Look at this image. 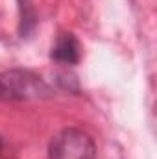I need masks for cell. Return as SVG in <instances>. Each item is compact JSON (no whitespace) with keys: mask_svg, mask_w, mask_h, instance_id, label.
I'll return each mask as SVG.
<instances>
[{"mask_svg":"<svg viewBox=\"0 0 157 159\" xmlns=\"http://www.w3.org/2000/svg\"><path fill=\"white\" fill-rule=\"evenodd\" d=\"M50 159H96L92 137L78 128H65L48 144Z\"/></svg>","mask_w":157,"mask_h":159,"instance_id":"1","label":"cell"},{"mask_svg":"<svg viewBox=\"0 0 157 159\" xmlns=\"http://www.w3.org/2000/svg\"><path fill=\"white\" fill-rule=\"evenodd\" d=\"M4 81L11 100L17 98H28V96H37L41 93L46 91V87L43 85L41 78L30 74V72H22V70H11L6 72L4 76H0Z\"/></svg>","mask_w":157,"mask_h":159,"instance_id":"2","label":"cell"},{"mask_svg":"<svg viewBox=\"0 0 157 159\" xmlns=\"http://www.w3.org/2000/svg\"><path fill=\"white\" fill-rule=\"evenodd\" d=\"M50 56H52V59H56V61H59V63H69V65L78 63V59H79L78 39H76L74 35H70V34L61 35V37L57 39V43L54 44Z\"/></svg>","mask_w":157,"mask_h":159,"instance_id":"3","label":"cell"},{"mask_svg":"<svg viewBox=\"0 0 157 159\" xmlns=\"http://www.w3.org/2000/svg\"><path fill=\"white\" fill-rule=\"evenodd\" d=\"M7 100H11V96H9V93H7L4 81L0 80V102H7Z\"/></svg>","mask_w":157,"mask_h":159,"instance_id":"4","label":"cell"},{"mask_svg":"<svg viewBox=\"0 0 157 159\" xmlns=\"http://www.w3.org/2000/svg\"><path fill=\"white\" fill-rule=\"evenodd\" d=\"M0 146H2V143H0Z\"/></svg>","mask_w":157,"mask_h":159,"instance_id":"5","label":"cell"}]
</instances>
